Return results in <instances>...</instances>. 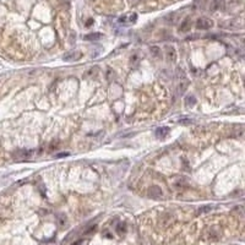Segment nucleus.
<instances>
[{
	"instance_id": "nucleus-4",
	"label": "nucleus",
	"mask_w": 245,
	"mask_h": 245,
	"mask_svg": "<svg viewBox=\"0 0 245 245\" xmlns=\"http://www.w3.org/2000/svg\"><path fill=\"white\" fill-rule=\"evenodd\" d=\"M80 56H81L80 53H77V52H71V53H69V54H66V55L64 56V60H66V61H75V60H77Z\"/></svg>"
},
{
	"instance_id": "nucleus-8",
	"label": "nucleus",
	"mask_w": 245,
	"mask_h": 245,
	"mask_svg": "<svg viewBox=\"0 0 245 245\" xmlns=\"http://www.w3.org/2000/svg\"><path fill=\"white\" fill-rule=\"evenodd\" d=\"M151 52H152V54H153L154 56H159V55H161L159 48H158V47H151Z\"/></svg>"
},
{
	"instance_id": "nucleus-7",
	"label": "nucleus",
	"mask_w": 245,
	"mask_h": 245,
	"mask_svg": "<svg viewBox=\"0 0 245 245\" xmlns=\"http://www.w3.org/2000/svg\"><path fill=\"white\" fill-rule=\"evenodd\" d=\"M190 28V20L188 18V20H185L184 22H183V25H181V27H180V31H188Z\"/></svg>"
},
{
	"instance_id": "nucleus-1",
	"label": "nucleus",
	"mask_w": 245,
	"mask_h": 245,
	"mask_svg": "<svg viewBox=\"0 0 245 245\" xmlns=\"http://www.w3.org/2000/svg\"><path fill=\"white\" fill-rule=\"evenodd\" d=\"M212 26H213L212 20L206 18V17H201L196 21V28L199 29H210Z\"/></svg>"
},
{
	"instance_id": "nucleus-6",
	"label": "nucleus",
	"mask_w": 245,
	"mask_h": 245,
	"mask_svg": "<svg viewBox=\"0 0 245 245\" xmlns=\"http://www.w3.org/2000/svg\"><path fill=\"white\" fill-rule=\"evenodd\" d=\"M101 37H102L101 33H91V34L85 36V39H86V41H97V39H99Z\"/></svg>"
},
{
	"instance_id": "nucleus-9",
	"label": "nucleus",
	"mask_w": 245,
	"mask_h": 245,
	"mask_svg": "<svg viewBox=\"0 0 245 245\" xmlns=\"http://www.w3.org/2000/svg\"><path fill=\"white\" fill-rule=\"evenodd\" d=\"M195 103H196V101H195V98H194V97H188V102H186V104H188V106H190V107H191V106H194Z\"/></svg>"
},
{
	"instance_id": "nucleus-2",
	"label": "nucleus",
	"mask_w": 245,
	"mask_h": 245,
	"mask_svg": "<svg viewBox=\"0 0 245 245\" xmlns=\"http://www.w3.org/2000/svg\"><path fill=\"white\" fill-rule=\"evenodd\" d=\"M162 195H163V192L159 186H151L147 191V196L151 199H161Z\"/></svg>"
},
{
	"instance_id": "nucleus-5",
	"label": "nucleus",
	"mask_w": 245,
	"mask_h": 245,
	"mask_svg": "<svg viewBox=\"0 0 245 245\" xmlns=\"http://www.w3.org/2000/svg\"><path fill=\"white\" fill-rule=\"evenodd\" d=\"M168 130H169L168 127H159V129L156 130V136H157L158 138H163L164 136H167Z\"/></svg>"
},
{
	"instance_id": "nucleus-3",
	"label": "nucleus",
	"mask_w": 245,
	"mask_h": 245,
	"mask_svg": "<svg viewBox=\"0 0 245 245\" xmlns=\"http://www.w3.org/2000/svg\"><path fill=\"white\" fill-rule=\"evenodd\" d=\"M165 55L169 61H174L177 58V52L172 45H168V47H165Z\"/></svg>"
}]
</instances>
